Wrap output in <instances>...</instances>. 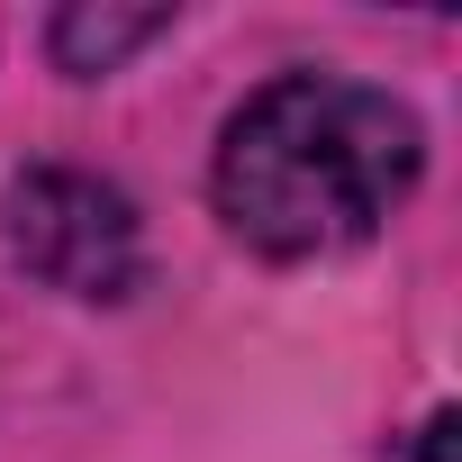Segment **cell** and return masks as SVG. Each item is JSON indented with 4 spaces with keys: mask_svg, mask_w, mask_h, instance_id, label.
Instances as JSON below:
<instances>
[{
    "mask_svg": "<svg viewBox=\"0 0 462 462\" xmlns=\"http://www.w3.org/2000/svg\"><path fill=\"white\" fill-rule=\"evenodd\" d=\"M417 163L408 100L345 73H282L217 136V217L273 263L345 254L417 190Z\"/></svg>",
    "mask_w": 462,
    "mask_h": 462,
    "instance_id": "cell-1",
    "label": "cell"
},
{
    "mask_svg": "<svg viewBox=\"0 0 462 462\" xmlns=\"http://www.w3.org/2000/svg\"><path fill=\"white\" fill-rule=\"evenodd\" d=\"M0 226H10V254L73 300H127L136 291V208L64 163H37L10 181L0 199Z\"/></svg>",
    "mask_w": 462,
    "mask_h": 462,
    "instance_id": "cell-2",
    "label": "cell"
},
{
    "mask_svg": "<svg viewBox=\"0 0 462 462\" xmlns=\"http://www.w3.org/2000/svg\"><path fill=\"white\" fill-rule=\"evenodd\" d=\"M163 28H172V10H64L55 19V64L64 73H109L127 46H145Z\"/></svg>",
    "mask_w": 462,
    "mask_h": 462,
    "instance_id": "cell-3",
    "label": "cell"
},
{
    "mask_svg": "<svg viewBox=\"0 0 462 462\" xmlns=\"http://www.w3.org/2000/svg\"><path fill=\"white\" fill-rule=\"evenodd\" d=\"M408 462H462V417L444 408V417H426V435H417V453Z\"/></svg>",
    "mask_w": 462,
    "mask_h": 462,
    "instance_id": "cell-4",
    "label": "cell"
}]
</instances>
